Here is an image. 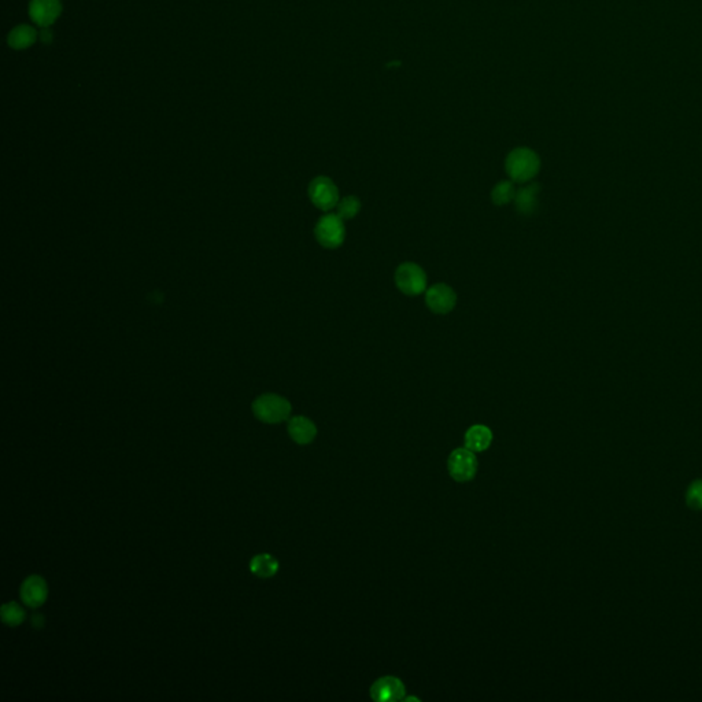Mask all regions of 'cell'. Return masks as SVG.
<instances>
[{
  "instance_id": "cell-1",
  "label": "cell",
  "mask_w": 702,
  "mask_h": 702,
  "mask_svg": "<svg viewBox=\"0 0 702 702\" xmlns=\"http://www.w3.org/2000/svg\"><path fill=\"white\" fill-rule=\"evenodd\" d=\"M505 168L512 181L528 183L540 169V159L531 148L519 147L510 151Z\"/></svg>"
},
{
  "instance_id": "cell-2",
  "label": "cell",
  "mask_w": 702,
  "mask_h": 702,
  "mask_svg": "<svg viewBox=\"0 0 702 702\" xmlns=\"http://www.w3.org/2000/svg\"><path fill=\"white\" fill-rule=\"evenodd\" d=\"M291 404L277 394H264L253 402L254 416L267 424L286 421L291 414Z\"/></svg>"
},
{
  "instance_id": "cell-3",
  "label": "cell",
  "mask_w": 702,
  "mask_h": 702,
  "mask_svg": "<svg viewBox=\"0 0 702 702\" xmlns=\"http://www.w3.org/2000/svg\"><path fill=\"white\" fill-rule=\"evenodd\" d=\"M343 221L344 219H341L335 213H329L320 218L315 228L317 242L325 248L340 247L346 238V228L343 225Z\"/></svg>"
},
{
  "instance_id": "cell-4",
  "label": "cell",
  "mask_w": 702,
  "mask_h": 702,
  "mask_svg": "<svg viewBox=\"0 0 702 702\" xmlns=\"http://www.w3.org/2000/svg\"><path fill=\"white\" fill-rule=\"evenodd\" d=\"M395 284L405 295L417 296L427 289V274L417 264L405 262L395 272Z\"/></svg>"
},
{
  "instance_id": "cell-5",
  "label": "cell",
  "mask_w": 702,
  "mask_h": 702,
  "mask_svg": "<svg viewBox=\"0 0 702 702\" xmlns=\"http://www.w3.org/2000/svg\"><path fill=\"white\" fill-rule=\"evenodd\" d=\"M309 198L317 209L329 212L337 209L339 203V190L329 177L320 176L309 186Z\"/></svg>"
},
{
  "instance_id": "cell-6",
  "label": "cell",
  "mask_w": 702,
  "mask_h": 702,
  "mask_svg": "<svg viewBox=\"0 0 702 702\" xmlns=\"http://www.w3.org/2000/svg\"><path fill=\"white\" fill-rule=\"evenodd\" d=\"M447 468L450 476L459 482L466 483L471 482L478 472V460L475 453L466 447L456 449L447 461Z\"/></svg>"
},
{
  "instance_id": "cell-7",
  "label": "cell",
  "mask_w": 702,
  "mask_h": 702,
  "mask_svg": "<svg viewBox=\"0 0 702 702\" xmlns=\"http://www.w3.org/2000/svg\"><path fill=\"white\" fill-rule=\"evenodd\" d=\"M425 303L436 315H447L456 308L457 295L450 286L439 283L425 292Z\"/></svg>"
},
{
  "instance_id": "cell-8",
  "label": "cell",
  "mask_w": 702,
  "mask_h": 702,
  "mask_svg": "<svg viewBox=\"0 0 702 702\" xmlns=\"http://www.w3.org/2000/svg\"><path fill=\"white\" fill-rule=\"evenodd\" d=\"M406 687L401 679L383 677L377 679L370 687V697L375 701L394 702L405 698Z\"/></svg>"
},
{
  "instance_id": "cell-9",
  "label": "cell",
  "mask_w": 702,
  "mask_h": 702,
  "mask_svg": "<svg viewBox=\"0 0 702 702\" xmlns=\"http://www.w3.org/2000/svg\"><path fill=\"white\" fill-rule=\"evenodd\" d=\"M62 13L61 0H30L29 17L42 28H49Z\"/></svg>"
},
{
  "instance_id": "cell-10",
  "label": "cell",
  "mask_w": 702,
  "mask_h": 702,
  "mask_svg": "<svg viewBox=\"0 0 702 702\" xmlns=\"http://www.w3.org/2000/svg\"><path fill=\"white\" fill-rule=\"evenodd\" d=\"M49 587L39 575L29 576L21 586V600L30 607H39L47 601Z\"/></svg>"
},
{
  "instance_id": "cell-11",
  "label": "cell",
  "mask_w": 702,
  "mask_h": 702,
  "mask_svg": "<svg viewBox=\"0 0 702 702\" xmlns=\"http://www.w3.org/2000/svg\"><path fill=\"white\" fill-rule=\"evenodd\" d=\"M289 434L298 444H309L317 436V427L305 416H295L289 421Z\"/></svg>"
},
{
  "instance_id": "cell-12",
  "label": "cell",
  "mask_w": 702,
  "mask_h": 702,
  "mask_svg": "<svg viewBox=\"0 0 702 702\" xmlns=\"http://www.w3.org/2000/svg\"><path fill=\"white\" fill-rule=\"evenodd\" d=\"M492 432L488 427L478 424L472 425L465 434V447L473 453H482L491 446Z\"/></svg>"
},
{
  "instance_id": "cell-13",
  "label": "cell",
  "mask_w": 702,
  "mask_h": 702,
  "mask_svg": "<svg viewBox=\"0 0 702 702\" xmlns=\"http://www.w3.org/2000/svg\"><path fill=\"white\" fill-rule=\"evenodd\" d=\"M39 39V33L30 25H18L16 26L7 37V43L11 49H25L32 47Z\"/></svg>"
},
{
  "instance_id": "cell-14",
  "label": "cell",
  "mask_w": 702,
  "mask_h": 702,
  "mask_svg": "<svg viewBox=\"0 0 702 702\" xmlns=\"http://www.w3.org/2000/svg\"><path fill=\"white\" fill-rule=\"evenodd\" d=\"M538 196H539V186L536 183L528 184L524 188L519 190L514 198L517 212L524 216H530L535 213L538 207Z\"/></svg>"
},
{
  "instance_id": "cell-15",
  "label": "cell",
  "mask_w": 702,
  "mask_h": 702,
  "mask_svg": "<svg viewBox=\"0 0 702 702\" xmlns=\"http://www.w3.org/2000/svg\"><path fill=\"white\" fill-rule=\"evenodd\" d=\"M250 569L258 578H272L279 571L277 559L270 555H258L251 559Z\"/></svg>"
},
{
  "instance_id": "cell-16",
  "label": "cell",
  "mask_w": 702,
  "mask_h": 702,
  "mask_svg": "<svg viewBox=\"0 0 702 702\" xmlns=\"http://www.w3.org/2000/svg\"><path fill=\"white\" fill-rule=\"evenodd\" d=\"M516 188H514V184L513 181H508V180H504L501 183H498L492 193H491V198H492V202L497 205V206H505L510 203L512 200H514L516 198Z\"/></svg>"
},
{
  "instance_id": "cell-17",
  "label": "cell",
  "mask_w": 702,
  "mask_h": 702,
  "mask_svg": "<svg viewBox=\"0 0 702 702\" xmlns=\"http://www.w3.org/2000/svg\"><path fill=\"white\" fill-rule=\"evenodd\" d=\"M1 620L10 627H17L25 620V610L16 603H8L1 606Z\"/></svg>"
},
{
  "instance_id": "cell-18",
  "label": "cell",
  "mask_w": 702,
  "mask_h": 702,
  "mask_svg": "<svg viewBox=\"0 0 702 702\" xmlns=\"http://www.w3.org/2000/svg\"><path fill=\"white\" fill-rule=\"evenodd\" d=\"M360 210H361V202L357 196L353 195L341 198L337 206V214L341 219H351L360 213Z\"/></svg>"
},
{
  "instance_id": "cell-19",
  "label": "cell",
  "mask_w": 702,
  "mask_h": 702,
  "mask_svg": "<svg viewBox=\"0 0 702 702\" xmlns=\"http://www.w3.org/2000/svg\"><path fill=\"white\" fill-rule=\"evenodd\" d=\"M686 504L689 508L702 510V480H696L686 491Z\"/></svg>"
},
{
  "instance_id": "cell-20",
  "label": "cell",
  "mask_w": 702,
  "mask_h": 702,
  "mask_svg": "<svg viewBox=\"0 0 702 702\" xmlns=\"http://www.w3.org/2000/svg\"><path fill=\"white\" fill-rule=\"evenodd\" d=\"M39 37L43 43H51L52 40V32L49 30V28H43L42 33H39Z\"/></svg>"
},
{
  "instance_id": "cell-21",
  "label": "cell",
  "mask_w": 702,
  "mask_h": 702,
  "mask_svg": "<svg viewBox=\"0 0 702 702\" xmlns=\"http://www.w3.org/2000/svg\"><path fill=\"white\" fill-rule=\"evenodd\" d=\"M32 624H33L35 627H37V629L43 627V626H44V619H43V616H42V615H39V613H37V615H35V616L32 617Z\"/></svg>"
}]
</instances>
